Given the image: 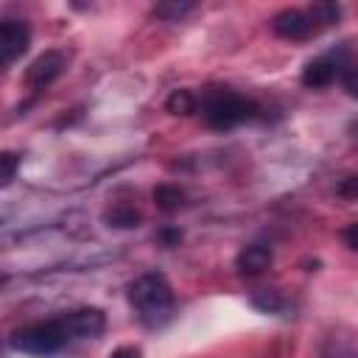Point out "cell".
<instances>
[{
	"label": "cell",
	"mask_w": 358,
	"mask_h": 358,
	"mask_svg": "<svg viewBox=\"0 0 358 358\" xmlns=\"http://www.w3.org/2000/svg\"><path fill=\"white\" fill-rule=\"evenodd\" d=\"M129 302L145 327H162L176 308L173 288L159 271H148L129 285Z\"/></svg>",
	"instance_id": "6da1fadb"
},
{
	"label": "cell",
	"mask_w": 358,
	"mask_h": 358,
	"mask_svg": "<svg viewBox=\"0 0 358 358\" xmlns=\"http://www.w3.org/2000/svg\"><path fill=\"white\" fill-rule=\"evenodd\" d=\"M201 112H204V120L210 129L227 131V129H235V126L257 117L260 106L252 98L238 95L232 90H215L201 101Z\"/></svg>",
	"instance_id": "7a4b0ae2"
},
{
	"label": "cell",
	"mask_w": 358,
	"mask_h": 358,
	"mask_svg": "<svg viewBox=\"0 0 358 358\" xmlns=\"http://www.w3.org/2000/svg\"><path fill=\"white\" fill-rule=\"evenodd\" d=\"M67 341H70V336H67L62 319H50V322H36V324L20 327L8 338V344L17 352H25V355H53Z\"/></svg>",
	"instance_id": "3957f363"
},
{
	"label": "cell",
	"mask_w": 358,
	"mask_h": 358,
	"mask_svg": "<svg viewBox=\"0 0 358 358\" xmlns=\"http://www.w3.org/2000/svg\"><path fill=\"white\" fill-rule=\"evenodd\" d=\"M64 67H67V53H64V50H45V53H39V56L28 64L22 81H25L28 90L42 92V90H48V87L64 73Z\"/></svg>",
	"instance_id": "277c9868"
},
{
	"label": "cell",
	"mask_w": 358,
	"mask_h": 358,
	"mask_svg": "<svg viewBox=\"0 0 358 358\" xmlns=\"http://www.w3.org/2000/svg\"><path fill=\"white\" fill-rule=\"evenodd\" d=\"M271 31L282 39L291 42H305L310 36L319 34V25L313 22V17L308 14V8H282L280 14H274L271 20Z\"/></svg>",
	"instance_id": "5b68a950"
},
{
	"label": "cell",
	"mask_w": 358,
	"mask_h": 358,
	"mask_svg": "<svg viewBox=\"0 0 358 358\" xmlns=\"http://www.w3.org/2000/svg\"><path fill=\"white\" fill-rule=\"evenodd\" d=\"M31 45V28L22 20H3L0 22V56L3 67L14 64Z\"/></svg>",
	"instance_id": "8992f818"
},
{
	"label": "cell",
	"mask_w": 358,
	"mask_h": 358,
	"mask_svg": "<svg viewBox=\"0 0 358 358\" xmlns=\"http://www.w3.org/2000/svg\"><path fill=\"white\" fill-rule=\"evenodd\" d=\"M59 319H62L70 338H95L106 327V316L98 308H78V310H70Z\"/></svg>",
	"instance_id": "52a82bcc"
},
{
	"label": "cell",
	"mask_w": 358,
	"mask_h": 358,
	"mask_svg": "<svg viewBox=\"0 0 358 358\" xmlns=\"http://www.w3.org/2000/svg\"><path fill=\"white\" fill-rule=\"evenodd\" d=\"M347 67L341 64V59L336 56V53H330V56H319V59H313V62H308L305 64V70H302V84L305 87H327V84H333L336 78H341V73H344Z\"/></svg>",
	"instance_id": "ba28073f"
},
{
	"label": "cell",
	"mask_w": 358,
	"mask_h": 358,
	"mask_svg": "<svg viewBox=\"0 0 358 358\" xmlns=\"http://www.w3.org/2000/svg\"><path fill=\"white\" fill-rule=\"evenodd\" d=\"M271 260H274L271 246H266V243H249V246H243L238 252L235 268H238L241 277H257V274H263L271 266Z\"/></svg>",
	"instance_id": "9c48e42d"
},
{
	"label": "cell",
	"mask_w": 358,
	"mask_h": 358,
	"mask_svg": "<svg viewBox=\"0 0 358 358\" xmlns=\"http://www.w3.org/2000/svg\"><path fill=\"white\" fill-rule=\"evenodd\" d=\"M106 224L109 227H117V229H131V227H140L143 224V215L131 204H115L106 213Z\"/></svg>",
	"instance_id": "30bf717a"
},
{
	"label": "cell",
	"mask_w": 358,
	"mask_h": 358,
	"mask_svg": "<svg viewBox=\"0 0 358 358\" xmlns=\"http://www.w3.org/2000/svg\"><path fill=\"white\" fill-rule=\"evenodd\" d=\"M308 14H310L313 22L319 25V31H324V28H330V25H336V22L341 20V6H338V3H327V0H322V3L308 6Z\"/></svg>",
	"instance_id": "8fae6325"
},
{
	"label": "cell",
	"mask_w": 358,
	"mask_h": 358,
	"mask_svg": "<svg viewBox=\"0 0 358 358\" xmlns=\"http://www.w3.org/2000/svg\"><path fill=\"white\" fill-rule=\"evenodd\" d=\"M165 109L171 115H193L199 109V98L190 90H173L165 101Z\"/></svg>",
	"instance_id": "7c38bea8"
},
{
	"label": "cell",
	"mask_w": 358,
	"mask_h": 358,
	"mask_svg": "<svg viewBox=\"0 0 358 358\" xmlns=\"http://www.w3.org/2000/svg\"><path fill=\"white\" fill-rule=\"evenodd\" d=\"M154 201H157V207H159L162 213H176V210L182 207V201H185V193H182V187H176V185H159V187L154 190Z\"/></svg>",
	"instance_id": "4fadbf2b"
},
{
	"label": "cell",
	"mask_w": 358,
	"mask_h": 358,
	"mask_svg": "<svg viewBox=\"0 0 358 358\" xmlns=\"http://www.w3.org/2000/svg\"><path fill=\"white\" fill-rule=\"evenodd\" d=\"M190 11H193V3H159V6H154V17L168 20V22H176Z\"/></svg>",
	"instance_id": "5bb4252c"
},
{
	"label": "cell",
	"mask_w": 358,
	"mask_h": 358,
	"mask_svg": "<svg viewBox=\"0 0 358 358\" xmlns=\"http://www.w3.org/2000/svg\"><path fill=\"white\" fill-rule=\"evenodd\" d=\"M252 305H255V308H260V310H266V313H274V310H280L282 299L277 296V291H266L263 296H260V294H257V296H252Z\"/></svg>",
	"instance_id": "9a60e30c"
},
{
	"label": "cell",
	"mask_w": 358,
	"mask_h": 358,
	"mask_svg": "<svg viewBox=\"0 0 358 358\" xmlns=\"http://www.w3.org/2000/svg\"><path fill=\"white\" fill-rule=\"evenodd\" d=\"M0 165H3V185H11V179H14V173H17V165H20V157L11 154V151H6V154L0 157Z\"/></svg>",
	"instance_id": "2e32d148"
},
{
	"label": "cell",
	"mask_w": 358,
	"mask_h": 358,
	"mask_svg": "<svg viewBox=\"0 0 358 358\" xmlns=\"http://www.w3.org/2000/svg\"><path fill=\"white\" fill-rule=\"evenodd\" d=\"M341 87L350 98H358V67H347L341 73Z\"/></svg>",
	"instance_id": "e0dca14e"
},
{
	"label": "cell",
	"mask_w": 358,
	"mask_h": 358,
	"mask_svg": "<svg viewBox=\"0 0 358 358\" xmlns=\"http://www.w3.org/2000/svg\"><path fill=\"white\" fill-rule=\"evenodd\" d=\"M336 193H338L341 199H358V176H347V179H341L338 187H336Z\"/></svg>",
	"instance_id": "ac0fdd59"
},
{
	"label": "cell",
	"mask_w": 358,
	"mask_h": 358,
	"mask_svg": "<svg viewBox=\"0 0 358 358\" xmlns=\"http://www.w3.org/2000/svg\"><path fill=\"white\" fill-rule=\"evenodd\" d=\"M157 238H159V243H162V246H176V243L182 241V232H179V229H173V227H165Z\"/></svg>",
	"instance_id": "d6986e66"
},
{
	"label": "cell",
	"mask_w": 358,
	"mask_h": 358,
	"mask_svg": "<svg viewBox=\"0 0 358 358\" xmlns=\"http://www.w3.org/2000/svg\"><path fill=\"white\" fill-rule=\"evenodd\" d=\"M341 238H344V243H347L352 252H358V221H352V224L341 232Z\"/></svg>",
	"instance_id": "ffe728a7"
},
{
	"label": "cell",
	"mask_w": 358,
	"mask_h": 358,
	"mask_svg": "<svg viewBox=\"0 0 358 358\" xmlns=\"http://www.w3.org/2000/svg\"><path fill=\"white\" fill-rule=\"evenodd\" d=\"M109 358H140V350H137V347H120V350H115Z\"/></svg>",
	"instance_id": "44dd1931"
}]
</instances>
